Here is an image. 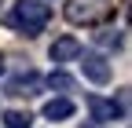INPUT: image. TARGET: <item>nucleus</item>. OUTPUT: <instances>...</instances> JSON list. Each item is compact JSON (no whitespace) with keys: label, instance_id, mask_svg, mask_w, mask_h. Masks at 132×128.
<instances>
[{"label":"nucleus","instance_id":"obj_1","mask_svg":"<svg viewBox=\"0 0 132 128\" xmlns=\"http://www.w3.org/2000/svg\"><path fill=\"white\" fill-rule=\"evenodd\" d=\"M48 19H52V7H48L44 0H15V7L7 15V22L19 29V33H26V37H37L48 26Z\"/></svg>","mask_w":132,"mask_h":128},{"label":"nucleus","instance_id":"obj_2","mask_svg":"<svg viewBox=\"0 0 132 128\" xmlns=\"http://www.w3.org/2000/svg\"><path fill=\"white\" fill-rule=\"evenodd\" d=\"M110 15V0H70L66 4V19H70L73 26L81 22H99Z\"/></svg>","mask_w":132,"mask_h":128},{"label":"nucleus","instance_id":"obj_3","mask_svg":"<svg viewBox=\"0 0 132 128\" xmlns=\"http://www.w3.org/2000/svg\"><path fill=\"white\" fill-rule=\"evenodd\" d=\"M81 73H85L92 84H106L114 70H110L106 55H99V51H81Z\"/></svg>","mask_w":132,"mask_h":128},{"label":"nucleus","instance_id":"obj_4","mask_svg":"<svg viewBox=\"0 0 132 128\" xmlns=\"http://www.w3.org/2000/svg\"><path fill=\"white\" fill-rule=\"evenodd\" d=\"M88 110H92V121L103 128L106 121H121L125 117V106H118L114 99H103V95H88Z\"/></svg>","mask_w":132,"mask_h":128},{"label":"nucleus","instance_id":"obj_5","mask_svg":"<svg viewBox=\"0 0 132 128\" xmlns=\"http://www.w3.org/2000/svg\"><path fill=\"white\" fill-rule=\"evenodd\" d=\"M81 51H85V48H81V40L77 37H59L55 44H52V62L55 66H62V62H73V59H81Z\"/></svg>","mask_w":132,"mask_h":128},{"label":"nucleus","instance_id":"obj_6","mask_svg":"<svg viewBox=\"0 0 132 128\" xmlns=\"http://www.w3.org/2000/svg\"><path fill=\"white\" fill-rule=\"evenodd\" d=\"M37 92H40V73H33V70L7 81V95H37Z\"/></svg>","mask_w":132,"mask_h":128},{"label":"nucleus","instance_id":"obj_7","mask_svg":"<svg viewBox=\"0 0 132 128\" xmlns=\"http://www.w3.org/2000/svg\"><path fill=\"white\" fill-rule=\"evenodd\" d=\"M40 84H48L52 92H62V99H66V92H73V88H77V84H73V77H70V73H62V70H52Z\"/></svg>","mask_w":132,"mask_h":128},{"label":"nucleus","instance_id":"obj_8","mask_svg":"<svg viewBox=\"0 0 132 128\" xmlns=\"http://www.w3.org/2000/svg\"><path fill=\"white\" fill-rule=\"evenodd\" d=\"M44 117H48V121H66V117H73V103H70V99H52V103H44Z\"/></svg>","mask_w":132,"mask_h":128},{"label":"nucleus","instance_id":"obj_9","mask_svg":"<svg viewBox=\"0 0 132 128\" xmlns=\"http://www.w3.org/2000/svg\"><path fill=\"white\" fill-rule=\"evenodd\" d=\"M95 44H99V48H106V51H110V48L118 51V48L125 44V37L118 33V29H99V33H95Z\"/></svg>","mask_w":132,"mask_h":128},{"label":"nucleus","instance_id":"obj_10","mask_svg":"<svg viewBox=\"0 0 132 128\" xmlns=\"http://www.w3.org/2000/svg\"><path fill=\"white\" fill-rule=\"evenodd\" d=\"M33 117L26 114V110H4V128H29Z\"/></svg>","mask_w":132,"mask_h":128},{"label":"nucleus","instance_id":"obj_11","mask_svg":"<svg viewBox=\"0 0 132 128\" xmlns=\"http://www.w3.org/2000/svg\"><path fill=\"white\" fill-rule=\"evenodd\" d=\"M0 73H4V55H0Z\"/></svg>","mask_w":132,"mask_h":128},{"label":"nucleus","instance_id":"obj_12","mask_svg":"<svg viewBox=\"0 0 132 128\" xmlns=\"http://www.w3.org/2000/svg\"><path fill=\"white\" fill-rule=\"evenodd\" d=\"M85 128H99V124H85Z\"/></svg>","mask_w":132,"mask_h":128}]
</instances>
